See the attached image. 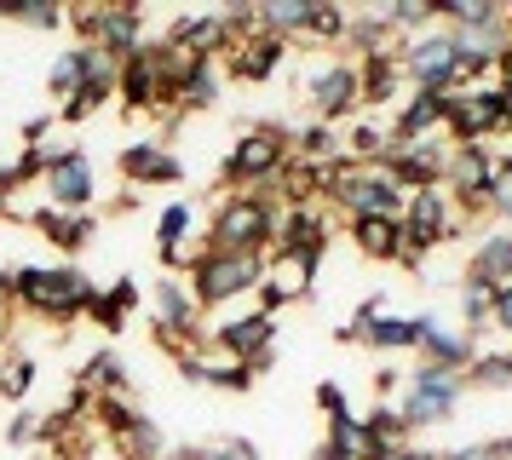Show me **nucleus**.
<instances>
[{
	"label": "nucleus",
	"mask_w": 512,
	"mask_h": 460,
	"mask_svg": "<svg viewBox=\"0 0 512 460\" xmlns=\"http://www.w3.org/2000/svg\"><path fill=\"white\" fill-rule=\"evenodd\" d=\"M12 299L35 311V317H52V322H75L93 311V276L81 265H12Z\"/></svg>",
	"instance_id": "f257e3e1"
},
{
	"label": "nucleus",
	"mask_w": 512,
	"mask_h": 460,
	"mask_svg": "<svg viewBox=\"0 0 512 460\" xmlns=\"http://www.w3.org/2000/svg\"><path fill=\"white\" fill-rule=\"evenodd\" d=\"M271 242H277V202L259 196V190H236V196L219 202L213 230H208L202 248H213V253H254V259H265Z\"/></svg>",
	"instance_id": "f03ea898"
},
{
	"label": "nucleus",
	"mask_w": 512,
	"mask_h": 460,
	"mask_svg": "<svg viewBox=\"0 0 512 460\" xmlns=\"http://www.w3.org/2000/svg\"><path fill=\"white\" fill-rule=\"evenodd\" d=\"M185 276H190V294L196 305H231V299H248L259 294V276H265V259L254 253H213V248H196L185 253Z\"/></svg>",
	"instance_id": "7ed1b4c3"
},
{
	"label": "nucleus",
	"mask_w": 512,
	"mask_h": 460,
	"mask_svg": "<svg viewBox=\"0 0 512 460\" xmlns=\"http://www.w3.org/2000/svg\"><path fill=\"white\" fill-rule=\"evenodd\" d=\"M288 127L282 121H259V127H248V133L236 138L231 150H225V161H219V173H225V184H242V190H271V179H277L282 167H288Z\"/></svg>",
	"instance_id": "20e7f679"
},
{
	"label": "nucleus",
	"mask_w": 512,
	"mask_h": 460,
	"mask_svg": "<svg viewBox=\"0 0 512 460\" xmlns=\"http://www.w3.org/2000/svg\"><path fill=\"white\" fill-rule=\"evenodd\" d=\"M461 397H466V374H461V368L415 363L409 374H403L397 414L409 420V432H420V426H443V420H455Z\"/></svg>",
	"instance_id": "39448f33"
},
{
	"label": "nucleus",
	"mask_w": 512,
	"mask_h": 460,
	"mask_svg": "<svg viewBox=\"0 0 512 460\" xmlns=\"http://www.w3.org/2000/svg\"><path fill=\"white\" fill-rule=\"evenodd\" d=\"M397 64H403V81H415L426 92H455L466 87V69H461V52H455V35L432 23L409 41H397Z\"/></svg>",
	"instance_id": "423d86ee"
},
{
	"label": "nucleus",
	"mask_w": 512,
	"mask_h": 460,
	"mask_svg": "<svg viewBox=\"0 0 512 460\" xmlns=\"http://www.w3.org/2000/svg\"><path fill=\"white\" fill-rule=\"evenodd\" d=\"M397 225H403V236H409L420 253H432V248H443V242L461 236L466 213L443 184H426V190H409V196H403V219H397Z\"/></svg>",
	"instance_id": "0eeeda50"
},
{
	"label": "nucleus",
	"mask_w": 512,
	"mask_h": 460,
	"mask_svg": "<svg viewBox=\"0 0 512 460\" xmlns=\"http://www.w3.org/2000/svg\"><path fill=\"white\" fill-rule=\"evenodd\" d=\"M150 328H156V340H162L173 357H185L190 345L202 340V305L190 294V282L162 276V282L150 288Z\"/></svg>",
	"instance_id": "6e6552de"
},
{
	"label": "nucleus",
	"mask_w": 512,
	"mask_h": 460,
	"mask_svg": "<svg viewBox=\"0 0 512 460\" xmlns=\"http://www.w3.org/2000/svg\"><path fill=\"white\" fill-rule=\"evenodd\" d=\"M70 23H75V35H81V46L110 52L116 64H127L144 46V12L139 6H75Z\"/></svg>",
	"instance_id": "1a4fd4ad"
},
{
	"label": "nucleus",
	"mask_w": 512,
	"mask_h": 460,
	"mask_svg": "<svg viewBox=\"0 0 512 460\" xmlns=\"http://www.w3.org/2000/svg\"><path fill=\"white\" fill-rule=\"evenodd\" d=\"M386 179L409 196V190H426V184H443V167H449V133L432 138H392V150L374 161Z\"/></svg>",
	"instance_id": "9d476101"
},
{
	"label": "nucleus",
	"mask_w": 512,
	"mask_h": 460,
	"mask_svg": "<svg viewBox=\"0 0 512 460\" xmlns=\"http://www.w3.org/2000/svg\"><path fill=\"white\" fill-rule=\"evenodd\" d=\"M328 202L346 219H403V190L380 167H357V161L346 167V179L328 190Z\"/></svg>",
	"instance_id": "9b49d317"
},
{
	"label": "nucleus",
	"mask_w": 512,
	"mask_h": 460,
	"mask_svg": "<svg viewBox=\"0 0 512 460\" xmlns=\"http://www.w3.org/2000/svg\"><path fill=\"white\" fill-rule=\"evenodd\" d=\"M41 190H47L52 207L64 213H87L98 202V167L81 144H64V150H47V173H41Z\"/></svg>",
	"instance_id": "f8f14e48"
},
{
	"label": "nucleus",
	"mask_w": 512,
	"mask_h": 460,
	"mask_svg": "<svg viewBox=\"0 0 512 460\" xmlns=\"http://www.w3.org/2000/svg\"><path fill=\"white\" fill-rule=\"evenodd\" d=\"M305 104H311V115L323 127H334L340 115H351L363 104V75H357V64L351 58H323V64L305 75Z\"/></svg>",
	"instance_id": "ddd939ff"
},
{
	"label": "nucleus",
	"mask_w": 512,
	"mask_h": 460,
	"mask_svg": "<svg viewBox=\"0 0 512 460\" xmlns=\"http://www.w3.org/2000/svg\"><path fill=\"white\" fill-rule=\"evenodd\" d=\"M489 179H495V150L489 144H449V167H443V190L461 202L466 219L489 213Z\"/></svg>",
	"instance_id": "4468645a"
},
{
	"label": "nucleus",
	"mask_w": 512,
	"mask_h": 460,
	"mask_svg": "<svg viewBox=\"0 0 512 460\" xmlns=\"http://www.w3.org/2000/svg\"><path fill=\"white\" fill-rule=\"evenodd\" d=\"M208 340H213V351H225L231 363H248L254 374H265V368H271V351H277V317H271V311H242V317L219 322Z\"/></svg>",
	"instance_id": "2eb2a0df"
},
{
	"label": "nucleus",
	"mask_w": 512,
	"mask_h": 460,
	"mask_svg": "<svg viewBox=\"0 0 512 460\" xmlns=\"http://www.w3.org/2000/svg\"><path fill=\"white\" fill-rule=\"evenodd\" d=\"M317 265H323V259H311V253H265L259 311H271V317H277L282 305H300V299H311V288H317Z\"/></svg>",
	"instance_id": "dca6fc26"
},
{
	"label": "nucleus",
	"mask_w": 512,
	"mask_h": 460,
	"mask_svg": "<svg viewBox=\"0 0 512 460\" xmlns=\"http://www.w3.org/2000/svg\"><path fill=\"white\" fill-rule=\"evenodd\" d=\"M420 363H438V368H472V357H478V334L472 328H461V322H443L438 311H420Z\"/></svg>",
	"instance_id": "f3484780"
},
{
	"label": "nucleus",
	"mask_w": 512,
	"mask_h": 460,
	"mask_svg": "<svg viewBox=\"0 0 512 460\" xmlns=\"http://www.w3.org/2000/svg\"><path fill=\"white\" fill-rule=\"evenodd\" d=\"M116 98L127 110H162V115L179 110L173 92H167V81H162V69H156V58H150V46H139V52L116 69Z\"/></svg>",
	"instance_id": "a211bd4d"
},
{
	"label": "nucleus",
	"mask_w": 512,
	"mask_h": 460,
	"mask_svg": "<svg viewBox=\"0 0 512 460\" xmlns=\"http://www.w3.org/2000/svg\"><path fill=\"white\" fill-rule=\"evenodd\" d=\"M351 248L363 259H374V265H409V271L426 265V253L403 236L397 219H351Z\"/></svg>",
	"instance_id": "6ab92c4d"
},
{
	"label": "nucleus",
	"mask_w": 512,
	"mask_h": 460,
	"mask_svg": "<svg viewBox=\"0 0 512 460\" xmlns=\"http://www.w3.org/2000/svg\"><path fill=\"white\" fill-rule=\"evenodd\" d=\"M334 340H340V345H369V351H380V357H386V351H415V345H420V311H415V317H392V311L363 317V311H357Z\"/></svg>",
	"instance_id": "aec40b11"
},
{
	"label": "nucleus",
	"mask_w": 512,
	"mask_h": 460,
	"mask_svg": "<svg viewBox=\"0 0 512 460\" xmlns=\"http://www.w3.org/2000/svg\"><path fill=\"white\" fill-rule=\"evenodd\" d=\"M167 41L179 46L185 58H219L225 64V52L236 46V35H231V18L225 12H185V18L167 23Z\"/></svg>",
	"instance_id": "412c9836"
},
{
	"label": "nucleus",
	"mask_w": 512,
	"mask_h": 460,
	"mask_svg": "<svg viewBox=\"0 0 512 460\" xmlns=\"http://www.w3.org/2000/svg\"><path fill=\"white\" fill-rule=\"evenodd\" d=\"M104 69H121L116 58H110V52H98V46H64V52H58V58H52V69H47V92L52 98H58V104H70L75 92L87 87V81H93V75H104Z\"/></svg>",
	"instance_id": "4be33fe9"
},
{
	"label": "nucleus",
	"mask_w": 512,
	"mask_h": 460,
	"mask_svg": "<svg viewBox=\"0 0 512 460\" xmlns=\"http://www.w3.org/2000/svg\"><path fill=\"white\" fill-rule=\"evenodd\" d=\"M116 161H121V179L133 184V190H144V184H179V179H185V161L173 156L162 138H139V144H127Z\"/></svg>",
	"instance_id": "5701e85b"
},
{
	"label": "nucleus",
	"mask_w": 512,
	"mask_h": 460,
	"mask_svg": "<svg viewBox=\"0 0 512 460\" xmlns=\"http://www.w3.org/2000/svg\"><path fill=\"white\" fill-rule=\"evenodd\" d=\"M271 253H311V259H323L328 253V219L323 207H277V242Z\"/></svg>",
	"instance_id": "b1692460"
},
{
	"label": "nucleus",
	"mask_w": 512,
	"mask_h": 460,
	"mask_svg": "<svg viewBox=\"0 0 512 460\" xmlns=\"http://www.w3.org/2000/svg\"><path fill=\"white\" fill-rule=\"evenodd\" d=\"M357 58V64H369V58H386L397 52V35L392 23H386V6H369V12H346V41H340Z\"/></svg>",
	"instance_id": "393cba45"
},
{
	"label": "nucleus",
	"mask_w": 512,
	"mask_h": 460,
	"mask_svg": "<svg viewBox=\"0 0 512 460\" xmlns=\"http://www.w3.org/2000/svg\"><path fill=\"white\" fill-rule=\"evenodd\" d=\"M282 58H288V41H277V35H248V41H236L231 52H225V64H231L236 81H271L282 69Z\"/></svg>",
	"instance_id": "a878e982"
},
{
	"label": "nucleus",
	"mask_w": 512,
	"mask_h": 460,
	"mask_svg": "<svg viewBox=\"0 0 512 460\" xmlns=\"http://www.w3.org/2000/svg\"><path fill=\"white\" fill-rule=\"evenodd\" d=\"M35 230L47 236L52 248H64V253H81L87 242L98 236V219L93 213H64V207H35Z\"/></svg>",
	"instance_id": "bb28decb"
},
{
	"label": "nucleus",
	"mask_w": 512,
	"mask_h": 460,
	"mask_svg": "<svg viewBox=\"0 0 512 460\" xmlns=\"http://www.w3.org/2000/svg\"><path fill=\"white\" fill-rule=\"evenodd\" d=\"M219 98H225V64H219V58H190L185 81L173 92V104H179V110H213Z\"/></svg>",
	"instance_id": "cd10ccee"
},
{
	"label": "nucleus",
	"mask_w": 512,
	"mask_h": 460,
	"mask_svg": "<svg viewBox=\"0 0 512 460\" xmlns=\"http://www.w3.org/2000/svg\"><path fill=\"white\" fill-rule=\"evenodd\" d=\"M190 236H196V207L190 202H167L162 219H156V259H162L167 271L185 265V242Z\"/></svg>",
	"instance_id": "c85d7f7f"
},
{
	"label": "nucleus",
	"mask_w": 512,
	"mask_h": 460,
	"mask_svg": "<svg viewBox=\"0 0 512 460\" xmlns=\"http://www.w3.org/2000/svg\"><path fill=\"white\" fill-rule=\"evenodd\" d=\"M466 276L489 282L495 294H501V288H512V230H489L484 242L472 248V265H466Z\"/></svg>",
	"instance_id": "c756f323"
},
{
	"label": "nucleus",
	"mask_w": 512,
	"mask_h": 460,
	"mask_svg": "<svg viewBox=\"0 0 512 460\" xmlns=\"http://www.w3.org/2000/svg\"><path fill=\"white\" fill-rule=\"evenodd\" d=\"M443 133V92H409L397 104V121H392V138H432Z\"/></svg>",
	"instance_id": "7c9ffc66"
},
{
	"label": "nucleus",
	"mask_w": 512,
	"mask_h": 460,
	"mask_svg": "<svg viewBox=\"0 0 512 460\" xmlns=\"http://www.w3.org/2000/svg\"><path fill=\"white\" fill-rule=\"evenodd\" d=\"M133 305H139V276H116V282L93 299V311H87V317H93L104 334H121V328L133 322Z\"/></svg>",
	"instance_id": "2f4dec72"
},
{
	"label": "nucleus",
	"mask_w": 512,
	"mask_h": 460,
	"mask_svg": "<svg viewBox=\"0 0 512 460\" xmlns=\"http://www.w3.org/2000/svg\"><path fill=\"white\" fill-rule=\"evenodd\" d=\"M81 391H93V397H110V391H133V374L121 363V351H93L87 363H81Z\"/></svg>",
	"instance_id": "473e14b6"
},
{
	"label": "nucleus",
	"mask_w": 512,
	"mask_h": 460,
	"mask_svg": "<svg viewBox=\"0 0 512 460\" xmlns=\"http://www.w3.org/2000/svg\"><path fill=\"white\" fill-rule=\"evenodd\" d=\"M369 455V432H363V414H351V420H328V437L317 460H363Z\"/></svg>",
	"instance_id": "72a5a7b5"
},
{
	"label": "nucleus",
	"mask_w": 512,
	"mask_h": 460,
	"mask_svg": "<svg viewBox=\"0 0 512 460\" xmlns=\"http://www.w3.org/2000/svg\"><path fill=\"white\" fill-rule=\"evenodd\" d=\"M254 12H259V29H265V35H277V41H294V35H305L311 0H265V6H254Z\"/></svg>",
	"instance_id": "f704fd0d"
},
{
	"label": "nucleus",
	"mask_w": 512,
	"mask_h": 460,
	"mask_svg": "<svg viewBox=\"0 0 512 460\" xmlns=\"http://www.w3.org/2000/svg\"><path fill=\"white\" fill-rule=\"evenodd\" d=\"M432 18L443 23V29H484V23H495V18H507L495 0H438L432 6Z\"/></svg>",
	"instance_id": "c9c22d12"
},
{
	"label": "nucleus",
	"mask_w": 512,
	"mask_h": 460,
	"mask_svg": "<svg viewBox=\"0 0 512 460\" xmlns=\"http://www.w3.org/2000/svg\"><path fill=\"white\" fill-rule=\"evenodd\" d=\"M357 75H363V98H369V104H392L397 87H403V64H397V52L357 64Z\"/></svg>",
	"instance_id": "e433bc0d"
},
{
	"label": "nucleus",
	"mask_w": 512,
	"mask_h": 460,
	"mask_svg": "<svg viewBox=\"0 0 512 460\" xmlns=\"http://www.w3.org/2000/svg\"><path fill=\"white\" fill-rule=\"evenodd\" d=\"M340 150H346L357 167H374V161L392 150V127H380V121H357V127L340 138Z\"/></svg>",
	"instance_id": "4c0bfd02"
},
{
	"label": "nucleus",
	"mask_w": 512,
	"mask_h": 460,
	"mask_svg": "<svg viewBox=\"0 0 512 460\" xmlns=\"http://www.w3.org/2000/svg\"><path fill=\"white\" fill-rule=\"evenodd\" d=\"M288 150L300 161H334L340 156V133L323 127V121H305V127H288Z\"/></svg>",
	"instance_id": "58836bf2"
},
{
	"label": "nucleus",
	"mask_w": 512,
	"mask_h": 460,
	"mask_svg": "<svg viewBox=\"0 0 512 460\" xmlns=\"http://www.w3.org/2000/svg\"><path fill=\"white\" fill-rule=\"evenodd\" d=\"M455 299H461V328H489V311H495V288L489 282H478V276H461L455 282Z\"/></svg>",
	"instance_id": "ea45409f"
},
{
	"label": "nucleus",
	"mask_w": 512,
	"mask_h": 460,
	"mask_svg": "<svg viewBox=\"0 0 512 460\" xmlns=\"http://www.w3.org/2000/svg\"><path fill=\"white\" fill-rule=\"evenodd\" d=\"M110 98H116V69L93 75V81H87V87L75 92L70 104H58V115H64V121H87V115H98L104 104H110Z\"/></svg>",
	"instance_id": "a19ab883"
},
{
	"label": "nucleus",
	"mask_w": 512,
	"mask_h": 460,
	"mask_svg": "<svg viewBox=\"0 0 512 460\" xmlns=\"http://www.w3.org/2000/svg\"><path fill=\"white\" fill-rule=\"evenodd\" d=\"M121 449H127L133 460H162L167 449H173V443L162 437V426H156L150 414H139V420H133V426L121 432Z\"/></svg>",
	"instance_id": "79ce46f5"
},
{
	"label": "nucleus",
	"mask_w": 512,
	"mask_h": 460,
	"mask_svg": "<svg viewBox=\"0 0 512 460\" xmlns=\"http://www.w3.org/2000/svg\"><path fill=\"white\" fill-rule=\"evenodd\" d=\"M466 386L507 391L512 386V351H478V357H472V368H466Z\"/></svg>",
	"instance_id": "37998d69"
},
{
	"label": "nucleus",
	"mask_w": 512,
	"mask_h": 460,
	"mask_svg": "<svg viewBox=\"0 0 512 460\" xmlns=\"http://www.w3.org/2000/svg\"><path fill=\"white\" fill-rule=\"evenodd\" d=\"M35 374H41L35 357H24V351L6 357V363H0V397H6V403H24L29 391H35Z\"/></svg>",
	"instance_id": "c03bdc74"
},
{
	"label": "nucleus",
	"mask_w": 512,
	"mask_h": 460,
	"mask_svg": "<svg viewBox=\"0 0 512 460\" xmlns=\"http://www.w3.org/2000/svg\"><path fill=\"white\" fill-rule=\"evenodd\" d=\"M254 380H259V374L248 363H231V357H219V363H213V357H202V386H208V391H248Z\"/></svg>",
	"instance_id": "a18cd8bd"
},
{
	"label": "nucleus",
	"mask_w": 512,
	"mask_h": 460,
	"mask_svg": "<svg viewBox=\"0 0 512 460\" xmlns=\"http://www.w3.org/2000/svg\"><path fill=\"white\" fill-rule=\"evenodd\" d=\"M386 23H392V35H403V41H409V35H420V29H432V0H392V6H386Z\"/></svg>",
	"instance_id": "49530a36"
},
{
	"label": "nucleus",
	"mask_w": 512,
	"mask_h": 460,
	"mask_svg": "<svg viewBox=\"0 0 512 460\" xmlns=\"http://www.w3.org/2000/svg\"><path fill=\"white\" fill-rule=\"evenodd\" d=\"M305 35H311V41H323V46H340L346 41V12H340V6H317V0H311V18H305Z\"/></svg>",
	"instance_id": "de8ad7c7"
},
{
	"label": "nucleus",
	"mask_w": 512,
	"mask_h": 460,
	"mask_svg": "<svg viewBox=\"0 0 512 460\" xmlns=\"http://www.w3.org/2000/svg\"><path fill=\"white\" fill-rule=\"evenodd\" d=\"M93 414H98V426H104V432H127V426H133V420H139V409H133V403H127V391H110V397H93Z\"/></svg>",
	"instance_id": "09e8293b"
},
{
	"label": "nucleus",
	"mask_w": 512,
	"mask_h": 460,
	"mask_svg": "<svg viewBox=\"0 0 512 460\" xmlns=\"http://www.w3.org/2000/svg\"><path fill=\"white\" fill-rule=\"evenodd\" d=\"M0 18L24 23V29H64L70 12H64V6H0Z\"/></svg>",
	"instance_id": "8fccbe9b"
},
{
	"label": "nucleus",
	"mask_w": 512,
	"mask_h": 460,
	"mask_svg": "<svg viewBox=\"0 0 512 460\" xmlns=\"http://www.w3.org/2000/svg\"><path fill=\"white\" fill-rule=\"evenodd\" d=\"M489 213L512 225V156H495V179H489Z\"/></svg>",
	"instance_id": "3c124183"
},
{
	"label": "nucleus",
	"mask_w": 512,
	"mask_h": 460,
	"mask_svg": "<svg viewBox=\"0 0 512 460\" xmlns=\"http://www.w3.org/2000/svg\"><path fill=\"white\" fill-rule=\"evenodd\" d=\"M190 460H259V449L248 437H213L202 449H190Z\"/></svg>",
	"instance_id": "603ef678"
},
{
	"label": "nucleus",
	"mask_w": 512,
	"mask_h": 460,
	"mask_svg": "<svg viewBox=\"0 0 512 460\" xmlns=\"http://www.w3.org/2000/svg\"><path fill=\"white\" fill-rule=\"evenodd\" d=\"M317 409L328 414V420H351V397L340 380H317Z\"/></svg>",
	"instance_id": "864d4df0"
},
{
	"label": "nucleus",
	"mask_w": 512,
	"mask_h": 460,
	"mask_svg": "<svg viewBox=\"0 0 512 460\" xmlns=\"http://www.w3.org/2000/svg\"><path fill=\"white\" fill-rule=\"evenodd\" d=\"M35 437H41V420H35V414H18V420L6 426V443H12V449H24V443H35Z\"/></svg>",
	"instance_id": "5fc2aeb1"
},
{
	"label": "nucleus",
	"mask_w": 512,
	"mask_h": 460,
	"mask_svg": "<svg viewBox=\"0 0 512 460\" xmlns=\"http://www.w3.org/2000/svg\"><path fill=\"white\" fill-rule=\"evenodd\" d=\"M489 328H495V334H512V288H501V294H495V311H489Z\"/></svg>",
	"instance_id": "6e6d98bb"
},
{
	"label": "nucleus",
	"mask_w": 512,
	"mask_h": 460,
	"mask_svg": "<svg viewBox=\"0 0 512 460\" xmlns=\"http://www.w3.org/2000/svg\"><path fill=\"white\" fill-rule=\"evenodd\" d=\"M443 460H495V449L489 443H461V449H449Z\"/></svg>",
	"instance_id": "4d7b16f0"
},
{
	"label": "nucleus",
	"mask_w": 512,
	"mask_h": 460,
	"mask_svg": "<svg viewBox=\"0 0 512 460\" xmlns=\"http://www.w3.org/2000/svg\"><path fill=\"white\" fill-rule=\"evenodd\" d=\"M374 380H380V391H386V397H392V391H403V374H397V368H380Z\"/></svg>",
	"instance_id": "13d9d810"
},
{
	"label": "nucleus",
	"mask_w": 512,
	"mask_h": 460,
	"mask_svg": "<svg viewBox=\"0 0 512 460\" xmlns=\"http://www.w3.org/2000/svg\"><path fill=\"white\" fill-rule=\"evenodd\" d=\"M397 460H443V455H438V449H420V443H409Z\"/></svg>",
	"instance_id": "bf43d9fd"
},
{
	"label": "nucleus",
	"mask_w": 512,
	"mask_h": 460,
	"mask_svg": "<svg viewBox=\"0 0 512 460\" xmlns=\"http://www.w3.org/2000/svg\"><path fill=\"white\" fill-rule=\"evenodd\" d=\"M495 449V460H512V437H501V443H489Z\"/></svg>",
	"instance_id": "052dcab7"
},
{
	"label": "nucleus",
	"mask_w": 512,
	"mask_h": 460,
	"mask_svg": "<svg viewBox=\"0 0 512 460\" xmlns=\"http://www.w3.org/2000/svg\"><path fill=\"white\" fill-rule=\"evenodd\" d=\"M0 363H6V357H0Z\"/></svg>",
	"instance_id": "680f3d73"
},
{
	"label": "nucleus",
	"mask_w": 512,
	"mask_h": 460,
	"mask_svg": "<svg viewBox=\"0 0 512 460\" xmlns=\"http://www.w3.org/2000/svg\"><path fill=\"white\" fill-rule=\"evenodd\" d=\"M507 156H512V150H507Z\"/></svg>",
	"instance_id": "e2e57ef3"
}]
</instances>
